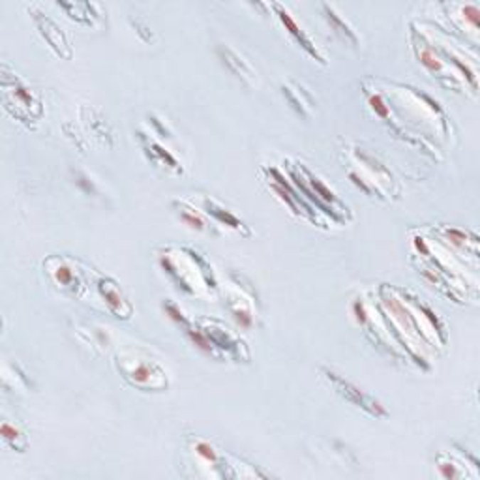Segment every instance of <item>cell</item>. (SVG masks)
Here are the masks:
<instances>
[{
    "instance_id": "6da1fadb",
    "label": "cell",
    "mask_w": 480,
    "mask_h": 480,
    "mask_svg": "<svg viewBox=\"0 0 480 480\" xmlns=\"http://www.w3.org/2000/svg\"><path fill=\"white\" fill-rule=\"evenodd\" d=\"M117 366L134 387L143 390H161L167 387L166 372L152 358L141 355H119Z\"/></svg>"
},
{
    "instance_id": "7a4b0ae2",
    "label": "cell",
    "mask_w": 480,
    "mask_h": 480,
    "mask_svg": "<svg viewBox=\"0 0 480 480\" xmlns=\"http://www.w3.org/2000/svg\"><path fill=\"white\" fill-rule=\"evenodd\" d=\"M323 373H325V377L329 379V383H331L332 387L336 388V393L340 394L341 398H346L347 402L353 403V405H356V407L364 409L368 415H372V417H375V418L387 417V411H385V407H383L381 403L377 402V400H373L370 394L362 393L361 388L355 387L353 383H349L347 379H343L341 375H338V373L331 372V370H323Z\"/></svg>"
},
{
    "instance_id": "3957f363",
    "label": "cell",
    "mask_w": 480,
    "mask_h": 480,
    "mask_svg": "<svg viewBox=\"0 0 480 480\" xmlns=\"http://www.w3.org/2000/svg\"><path fill=\"white\" fill-rule=\"evenodd\" d=\"M34 19H36L38 31L42 32V36L46 38L47 43L57 51V55H60V57L64 58L72 57V47H70L68 38L64 36V32L60 31V26L53 21L51 17L43 16V14H36Z\"/></svg>"
},
{
    "instance_id": "277c9868",
    "label": "cell",
    "mask_w": 480,
    "mask_h": 480,
    "mask_svg": "<svg viewBox=\"0 0 480 480\" xmlns=\"http://www.w3.org/2000/svg\"><path fill=\"white\" fill-rule=\"evenodd\" d=\"M98 287L102 297H104L105 302H107L109 310L113 311V314H117V317H124V319H128L129 315H132V311H134V308H132L128 299L122 294V291L119 289V285L114 284L113 279L105 278L100 279Z\"/></svg>"
},
{
    "instance_id": "5b68a950",
    "label": "cell",
    "mask_w": 480,
    "mask_h": 480,
    "mask_svg": "<svg viewBox=\"0 0 480 480\" xmlns=\"http://www.w3.org/2000/svg\"><path fill=\"white\" fill-rule=\"evenodd\" d=\"M46 267L49 274H51V279L58 287L68 291H75L79 287V276L73 270V267H70V261L60 257H51L46 263Z\"/></svg>"
},
{
    "instance_id": "8992f818",
    "label": "cell",
    "mask_w": 480,
    "mask_h": 480,
    "mask_svg": "<svg viewBox=\"0 0 480 480\" xmlns=\"http://www.w3.org/2000/svg\"><path fill=\"white\" fill-rule=\"evenodd\" d=\"M6 96H14V100H16L17 104V111L16 114L17 117H25L23 114V111H28V113H32V109L36 111V113H40L42 109H40V104H38L36 100H34V94L28 90V88L25 87V85H21L19 81H16L14 83V90H10V88H6Z\"/></svg>"
},
{
    "instance_id": "52a82bcc",
    "label": "cell",
    "mask_w": 480,
    "mask_h": 480,
    "mask_svg": "<svg viewBox=\"0 0 480 480\" xmlns=\"http://www.w3.org/2000/svg\"><path fill=\"white\" fill-rule=\"evenodd\" d=\"M218 53H220L223 64H225L235 75L242 78L244 81H253V79H255V72L250 68V64L246 63V60H242V58L238 57L237 53L228 49V47H218Z\"/></svg>"
},
{
    "instance_id": "ba28073f",
    "label": "cell",
    "mask_w": 480,
    "mask_h": 480,
    "mask_svg": "<svg viewBox=\"0 0 480 480\" xmlns=\"http://www.w3.org/2000/svg\"><path fill=\"white\" fill-rule=\"evenodd\" d=\"M276 10H278V16H279V19H282V23H284V25L287 26V28H289V34H291V36L297 38V42H299L300 46L304 47L306 51L310 53L311 57L317 58V60H321V63H323V57H321V55H319V51H317V49H315V47L311 46L310 40H308V38H306L304 32L300 31L299 26H297V23H294L293 19H291L289 14H287V11L282 10V8H279V6H276Z\"/></svg>"
},
{
    "instance_id": "9c48e42d",
    "label": "cell",
    "mask_w": 480,
    "mask_h": 480,
    "mask_svg": "<svg viewBox=\"0 0 480 480\" xmlns=\"http://www.w3.org/2000/svg\"><path fill=\"white\" fill-rule=\"evenodd\" d=\"M203 207H205V210L208 212V214H212V216L218 218V222L223 223V225H231V228L235 229H242L244 223L238 222L237 218L233 216L231 212L223 210L220 205H216L214 201H208V199H203Z\"/></svg>"
},
{
    "instance_id": "30bf717a",
    "label": "cell",
    "mask_w": 480,
    "mask_h": 480,
    "mask_svg": "<svg viewBox=\"0 0 480 480\" xmlns=\"http://www.w3.org/2000/svg\"><path fill=\"white\" fill-rule=\"evenodd\" d=\"M2 437H4L6 443H10L11 447L17 450H23L26 447L25 435L19 432L17 426H14V424H10V422L2 424Z\"/></svg>"
},
{
    "instance_id": "8fae6325",
    "label": "cell",
    "mask_w": 480,
    "mask_h": 480,
    "mask_svg": "<svg viewBox=\"0 0 480 480\" xmlns=\"http://www.w3.org/2000/svg\"><path fill=\"white\" fill-rule=\"evenodd\" d=\"M325 10H326V19H329V23H332V25H334L336 28H340V31H338V34H341L346 42H351V43L358 42V40H356V36H355V32H353L351 28H349V26L346 25V23L341 21L340 17L336 16L334 11H332L331 8H329V6H325Z\"/></svg>"
},
{
    "instance_id": "7c38bea8",
    "label": "cell",
    "mask_w": 480,
    "mask_h": 480,
    "mask_svg": "<svg viewBox=\"0 0 480 480\" xmlns=\"http://www.w3.org/2000/svg\"><path fill=\"white\" fill-rule=\"evenodd\" d=\"M284 92L287 94L289 104L293 105V107L297 109L300 114H306V105H304V102H302V98H300V92H294V90H291L289 87H284Z\"/></svg>"
}]
</instances>
